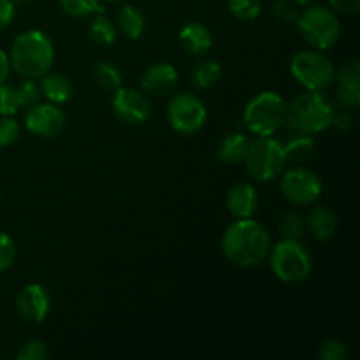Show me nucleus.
Here are the masks:
<instances>
[{"label":"nucleus","instance_id":"f257e3e1","mask_svg":"<svg viewBox=\"0 0 360 360\" xmlns=\"http://www.w3.org/2000/svg\"><path fill=\"white\" fill-rule=\"evenodd\" d=\"M271 234L260 221L252 218H236L221 236V252L225 259L238 267H257L267 259Z\"/></svg>","mask_w":360,"mask_h":360},{"label":"nucleus","instance_id":"f03ea898","mask_svg":"<svg viewBox=\"0 0 360 360\" xmlns=\"http://www.w3.org/2000/svg\"><path fill=\"white\" fill-rule=\"evenodd\" d=\"M9 62L20 76L39 79L55 62V46L44 32L25 30L13 41Z\"/></svg>","mask_w":360,"mask_h":360},{"label":"nucleus","instance_id":"7ed1b4c3","mask_svg":"<svg viewBox=\"0 0 360 360\" xmlns=\"http://www.w3.org/2000/svg\"><path fill=\"white\" fill-rule=\"evenodd\" d=\"M334 112L336 108L323 91L306 90L304 94L297 95L290 104H287L285 125L292 132L316 136L333 127Z\"/></svg>","mask_w":360,"mask_h":360},{"label":"nucleus","instance_id":"20e7f679","mask_svg":"<svg viewBox=\"0 0 360 360\" xmlns=\"http://www.w3.org/2000/svg\"><path fill=\"white\" fill-rule=\"evenodd\" d=\"M267 259L273 274L283 283H301L313 273V257L301 241L281 239L271 245Z\"/></svg>","mask_w":360,"mask_h":360},{"label":"nucleus","instance_id":"39448f33","mask_svg":"<svg viewBox=\"0 0 360 360\" xmlns=\"http://www.w3.org/2000/svg\"><path fill=\"white\" fill-rule=\"evenodd\" d=\"M287 102L276 91H260L253 95L243 112L245 127L255 136H273L285 125Z\"/></svg>","mask_w":360,"mask_h":360},{"label":"nucleus","instance_id":"423d86ee","mask_svg":"<svg viewBox=\"0 0 360 360\" xmlns=\"http://www.w3.org/2000/svg\"><path fill=\"white\" fill-rule=\"evenodd\" d=\"M243 164L250 178L255 181H273L285 171V165H287L283 144L273 136H257V139L250 141Z\"/></svg>","mask_w":360,"mask_h":360},{"label":"nucleus","instance_id":"0eeeda50","mask_svg":"<svg viewBox=\"0 0 360 360\" xmlns=\"http://www.w3.org/2000/svg\"><path fill=\"white\" fill-rule=\"evenodd\" d=\"M295 25L299 34L313 49H330L341 35V23L338 14L326 6H308L299 13Z\"/></svg>","mask_w":360,"mask_h":360},{"label":"nucleus","instance_id":"6e6552de","mask_svg":"<svg viewBox=\"0 0 360 360\" xmlns=\"http://www.w3.org/2000/svg\"><path fill=\"white\" fill-rule=\"evenodd\" d=\"M290 72L302 88L311 91H326L333 86L336 69L333 60L319 49H302L290 60Z\"/></svg>","mask_w":360,"mask_h":360},{"label":"nucleus","instance_id":"1a4fd4ad","mask_svg":"<svg viewBox=\"0 0 360 360\" xmlns=\"http://www.w3.org/2000/svg\"><path fill=\"white\" fill-rule=\"evenodd\" d=\"M280 188L285 199L295 206H311L320 199L323 185L320 176L306 165H294L281 172Z\"/></svg>","mask_w":360,"mask_h":360},{"label":"nucleus","instance_id":"9d476101","mask_svg":"<svg viewBox=\"0 0 360 360\" xmlns=\"http://www.w3.org/2000/svg\"><path fill=\"white\" fill-rule=\"evenodd\" d=\"M167 122L174 132L181 136H195L207 122L204 102L193 94H178L167 105Z\"/></svg>","mask_w":360,"mask_h":360},{"label":"nucleus","instance_id":"9b49d317","mask_svg":"<svg viewBox=\"0 0 360 360\" xmlns=\"http://www.w3.org/2000/svg\"><path fill=\"white\" fill-rule=\"evenodd\" d=\"M112 111L122 122L141 125L151 116V102L144 91L130 86H120L112 95Z\"/></svg>","mask_w":360,"mask_h":360},{"label":"nucleus","instance_id":"f8f14e48","mask_svg":"<svg viewBox=\"0 0 360 360\" xmlns=\"http://www.w3.org/2000/svg\"><path fill=\"white\" fill-rule=\"evenodd\" d=\"M67 125V116L56 104L46 102V104L28 105L25 112V127L28 132L39 137H56L63 132Z\"/></svg>","mask_w":360,"mask_h":360},{"label":"nucleus","instance_id":"ddd939ff","mask_svg":"<svg viewBox=\"0 0 360 360\" xmlns=\"http://www.w3.org/2000/svg\"><path fill=\"white\" fill-rule=\"evenodd\" d=\"M18 315L32 323L44 322L51 309V297L41 283H30L20 290L16 297Z\"/></svg>","mask_w":360,"mask_h":360},{"label":"nucleus","instance_id":"4468645a","mask_svg":"<svg viewBox=\"0 0 360 360\" xmlns=\"http://www.w3.org/2000/svg\"><path fill=\"white\" fill-rule=\"evenodd\" d=\"M179 74L174 65L167 62H157L148 67L141 76V88L150 97H164L172 94L178 86Z\"/></svg>","mask_w":360,"mask_h":360},{"label":"nucleus","instance_id":"2eb2a0df","mask_svg":"<svg viewBox=\"0 0 360 360\" xmlns=\"http://www.w3.org/2000/svg\"><path fill=\"white\" fill-rule=\"evenodd\" d=\"M338 81L336 101L343 109L359 108L360 104V62L359 60H350L341 67L340 72L334 76Z\"/></svg>","mask_w":360,"mask_h":360},{"label":"nucleus","instance_id":"dca6fc26","mask_svg":"<svg viewBox=\"0 0 360 360\" xmlns=\"http://www.w3.org/2000/svg\"><path fill=\"white\" fill-rule=\"evenodd\" d=\"M179 46L192 56H206L213 48V34L206 25L190 21L179 30Z\"/></svg>","mask_w":360,"mask_h":360},{"label":"nucleus","instance_id":"f3484780","mask_svg":"<svg viewBox=\"0 0 360 360\" xmlns=\"http://www.w3.org/2000/svg\"><path fill=\"white\" fill-rule=\"evenodd\" d=\"M259 192L250 183H238L227 193V210L234 218H252L259 210Z\"/></svg>","mask_w":360,"mask_h":360},{"label":"nucleus","instance_id":"a211bd4d","mask_svg":"<svg viewBox=\"0 0 360 360\" xmlns=\"http://www.w3.org/2000/svg\"><path fill=\"white\" fill-rule=\"evenodd\" d=\"M306 227L311 232V236L319 241H327L336 234L338 229V217L327 204H319L313 206L309 211L308 218H306Z\"/></svg>","mask_w":360,"mask_h":360},{"label":"nucleus","instance_id":"6ab92c4d","mask_svg":"<svg viewBox=\"0 0 360 360\" xmlns=\"http://www.w3.org/2000/svg\"><path fill=\"white\" fill-rule=\"evenodd\" d=\"M39 86H41L42 97L48 102L56 105H62L65 102L70 101L74 94L72 83L69 81V77H65L63 74L58 72H46L44 76L39 77Z\"/></svg>","mask_w":360,"mask_h":360},{"label":"nucleus","instance_id":"aec40b11","mask_svg":"<svg viewBox=\"0 0 360 360\" xmlns=\"http://www.w3.org/2000/svg\"><path fill=\"white\" fill-rule=\"evenodd\" d=\"M250 139L243 132H231L221 139L218 144L217 157L225 165H238L245 160L246 151H248Z\"/></svg>","mask_w":360,"mask_h":360},{"label":"nucleus","instance_id":"412c9836","mask_svg":"<svg viewBox=\"0 0 360 360\" xmlns=\"http://www.w3.org/2000/svg\"><path fill=\"white\" fill-rule=\"evenodd\" d=\"M281 144H283L287 162H292V164L295 165L306 164V162L311 160L313 155H315L316 143L315 139H313V136H309V134L294 132Z\"/></svg>","mask_w":360,"mask_h":360},{"label":"nucleus","instance_id":"4be33fe9","mask_svg":"<svg viewBox=\"0 0 360 360\" xmlns=\"http://www.w3.org/2000/svg\"><path fill=\"white\" fill-rule=\"evenodd\" d=\"M221 77V65L217 60H200L195 63V67L190 72V83L195 90H210L220 81Z\"/></svg>","mask_w":360,"mask_h":360},{"label":"nucleus","instance_id":"5701e85b","mask_svg":"<svg viewBox=\"0 0 360 360\" xmlns=\"http://www.w3.org/2000/svg\"><path fill=\"white\" fill-rule=\"evenodd\" d=\"M118 28L130 41H137L144 34L146 18L136 6H123L118 13Z\"/></svg>","mask_w":360,"mask_h":360},{"label":"nucleus","instance_id":"b1692460","mask_svg":"<svg viewBox=\"0 0 360 360\" xmlns=\"http://www.w3.org/2000/svg\"><path fill=\"white\" fill-rule=\"evenodd\" d=\"M90 39L98 46H112L118 39V27L104 14H97L88 25Z\"/></svg>","mask_w":360,"mask_h":360},{"label":"nucleus","instance_id":"393cba45","mask_svg":"<svg viewBox=\"0 0 360 360\" xmlns=\"http://www.w3.org/2000/svg\"><path fill=\"white\" fill-rule=\"evenodd\" d=\"M306 221L295 211H285L278 221V234L281 239H290V241H301L304 234Z\"/></svg>","mask_w":360,"mask_h":360},{"label":"nucleus","instance_id":"a878e982","mask_svg":"<svg viewBox=\"0 0 360 360\" xmlns=\"http://www.w3.org/2000/svg\"><path fill=\"white\" fill-rule=\"evenodd\" d=\"M94 77L98 86L108 91H115L116 88L122 86L123 76L118 67L111 62H98L94 69Z\"/></svg>","mask_w":360,"mask_h":360},{"label":"nucleus","instance_id":"bb28decb","mask_svg":"<svg viewBox=\"0 0 360 360\" xmlns=\"http://www.w3.org/2000/svg\"><path fill=\"white\" fill-rule=\"evenodd\" d=\"M58 2L63 13L72 18H86L91 14L104 13L101 0H58Z\"/></svg>","mask_w":360,"mask_h":360},{"label":"nucleus","instance_id":"cd10ccee","mask_svg":"<svg viewBox=\"0 0 360 360\" xmlns=\"http://www.w3.org/2000/svg\"><path fill=\"white\" fill-rule=\"evenodd\" d=\"M23 108V98L14 84L0 83V116H14Z\"/></svg>","mask_w":360,"mask_h":360},{"label":"nucleus","instance_id":"c85d7f7f","mask_svg":"<svg viewBox=\"0 0 360 360\" xmlns=\"http://www.w3.org/2000/svg\"><path fill=\"white\" fill-rule=\"evenodd\" d=\"M229 11L239 21H253L262 13V0H229Z\"/></svg>","mask_w":360,"mask_h":360},{"label":"nucleus","instance_id":"c756f323","mask_svg":"<svg viewBox=\"0 0 360 360\" xmlns=\"http://www.w3.org/2000/svg\"><path fill=\"white\" fill-rule=\"evenodd\" d=\"M297 4L294 0H274L273 7H271V13L273 16L280 21L281 25H290L295 23L299 16Z\"/></svg>","mask_w":360,"mask_h":360},{"label":"nucleus","instance_id":"7c9ffc66","mask_svg":"<svg viewBox=\"0 0 360 360\" xmlns=\"http://www.w3.org/2000/svg\"><path fill=\"white\" fill-rule=\"evenodd\" d=\"M18 360H46L49 359V350L44 341L30 340L20 348L16 355Z\"/></svg>","mask_w":360,"mask_h":360},{"label":"nucleus","instance_id":"2f4dec72","mask_svg":"<svg viewBox=\"0 0 360 360\" xmlns=\"http://www.w3.org/2000/svg\"><path fill=\"white\" fill-rule=\"evenodd\" d=\"M20 137V123L13 116H0V148L13 146Z\"/></svg>","mask_w":360,"mask_h":360},{"label":"nucleus","instance_id":"473e14b6","mask_svg":"<svg viewBox=\"0 0 360 360\" xmlns=\"http://www.w3.org/2000/svg\"><path fill=\"white\" fill-rule=\"evenodd\" d=\"M319 357L322 360H345L348 359V348L341 340L330 338L323 341L319 350Z\"/></svg>","mask_w":360,"mask_h":360},{"label":"nucleus","instance_id":"72a5a7b5","mask_svg":"<svg viewBox=\"0 0 360 360\" xmlns=\"http://www.w3.org/2000/svg\"><path fill=\"white\" fill-rule=\"evenodd\" d=\"M16 259V245L9 234L0 231V274L6 273Z\"/></svg>","mask_w":360,"mask_h":360},{"label":"nucleus","instance_id":"f704fd0d","mask_svg":"<svg viewBox=\"0 0 360 360\" xmlns=\"http://www.w3.org/2000/svg\"><path fill=\"white\" fill-rule=\"evenodd\" d=\"M18 90H20L21 98H23V105H27V108L28 105L37 104L42 97L41 86H39L37 81L32 79V77H25V81H21V83L18 84Z\"/></svg>","mask_w":360,"mask_h":360},{"label":"nucleus","instance_id":"c9c22d12","mask_svg":"<svg viewBox=\"0 0 360 360\" xmlns=\"http://www.w3.org/2000/svg\"><path fill=\"white\" fill-rule=\"evenodd\" d=\"M329 4L334 13L347 14V16L357 14L360 9V0H329Z\"/></svg>","mask_w":360,"mask_h":360},{"label":"nucleus","instance_id":"e433bc0d","mask_svg":"<svg viewBox=\"0 0 360 360\" xmlns=\"http://www.w3.org/2000/svg\"><path fill=\"white\" fill-rule=\"evenodd\" d=\"M16 16V4L14 0H0V30L9 27Z\"/></svg>","mask_w":360,"mask_h":360},{"label":"nucleus","instance_id":"4c0bfd02","mask_svg":"<svg viewBox=\"0 0 360 360\" xmlns=\"http://www.w3.org/2000/svg\"><path fill=\"white\" fill-rule=\"evenodd\" d=\"M333 125L340 130H350L354 125V116H352L350 109H341V111L334 112Z\"/></svg>","mask_w":360,"mask_h":360},{"label":"nucleus","instance_id":"58836bf2","mask_svg":"<svg viewBox=\"0 0 360 360\" xmlns=\"http://www.w3.org/2000/svg\"><path fill=\"white\" fill-rule=\"evenodd\" d=\"M9 72H11L9 55L0 48V83H6L7 77H9Z\"/></svg>","mask_w":360,"mask_h":360},{"label":"nucleus","instance_id":"ea45409f","mask_svg":"<svg viewBox=\"0 0 360 360\" xmlns=\"http://www.w3.org/2000/svg\"><path fill=\"white\" fill-rule=\"evenodd\" d=\"M294 2L295 4H297V6H309V4H311L313 2V0H294Z\"/></svg>","mask_w":360,"mask_h":360},{"label":"nucleus","instance_id":"a19ab883","mask_svg":"<svg viewBox=\"0 0 360 360\" xmlns=\"http://www.w3.org/2000/svg\"><path fill=\"white\" fill-rule=\"evenodd\" d=\"M108 2H122V0H108Z\"/></svg>","mask_w":360,"mask_h":360},{"label":"nucleus","instance_id":"79ce46f5","mask_svg":"<svg viewBox=\"0 0 360 360\" xmlns=\"http://www.w3.org/2000/svg\"><path fill=\"white\" fill-rule=\"evenodd\" d=\"M0 202H2V197H0Z\"/></svg>","mask_w":360,"mask_h":360}]
</instances>
